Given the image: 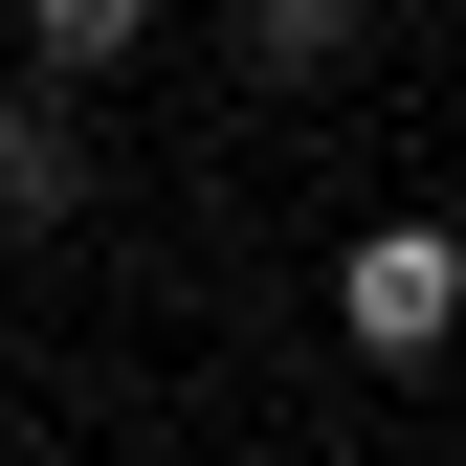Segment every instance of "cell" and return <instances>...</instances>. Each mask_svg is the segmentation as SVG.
<instances>
[{
  "mask_svg": "<svg viewBox=\"0 0 466 466\" xmlns=\"http://www.w3.org/2000/svg\"><path fill=\"white\" fill-rule=\"evenodd\" d=\"M333 333H356L378 378H422L466 333V222H356V267H333Z\"/></svg>",
  "mask_w": 466,
  "mask_h": 466,
  "instance_id": "1",
  "label": "cell"
},
{
  "mask_svg": "<svg viewBox=\"0 0 466 466\" xmlns=\"http://www.w3.org/2000/svg\"><path fill=\"white\" fill-rule=\"evenodd\" d=\"M356 45H378V0H245V67L267 89H333Z\"/></svg>",
  "mask_w": 466,
  "mask_h": 466,
  "instance_id": "2",
  "label": "cell"
},
{
  "mask_svg": "<svg viewBox=\"0 0 466 466\" xmlns=\"http://www.w3.org/2000/svg\"><path fill=\"white\" fill-rule=\"evenodd\" d=\"M23 45L89 89V67H134V45H156V0H23Z\"/></svg>",
  "mask_w": 466,
  "mask_h": 466,
  "instance_id": "3",
  "label": "cell"
}]
</instances>
